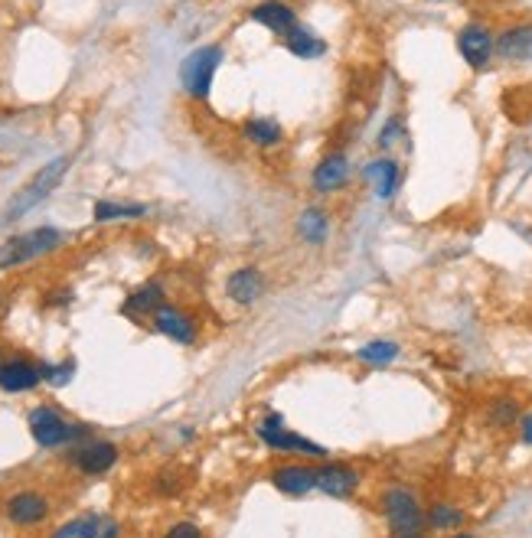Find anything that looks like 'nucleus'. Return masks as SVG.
I'll use <instances>...</instances> for the list:
<instances>
[{
    "label": "nucleus",
    "mask_w": 532,
    "mask_h": 538,
    "mask_svg": "<svg viewBox=\"0 0 532 538\" xmlns=\"http://www.w3.org/2000/svg\"><path fill=\"white\" fill-rule=\"evenodd\" d=\"M379 512H382V519H386L392 538H428L425 506L412 486H405V483L382 486Z\"/></svg>",
    "instance_id": "f257e3e1"
},
{
    "label": "nucleus",
    "mask_w": 532,
    "mask_h": 538,
    "mask_svg": "<svg viewBox=\"0 0 532 538\" xmlns=\"http://www.w3.org/2000/svg\"><path fill=\"white\" fill-rule=\"evenodd\" d=\"M66 245V235L56 229V225H36L20 235H10V239L0 245V271H14L30 265V261H40L46 255L59 252Z\"/></svg>",
    "instance_id": "f03ea898"
},
{
    "label": "nucleus",
    "mask_w": 532,
    "mask_h": 538,
    "mask_svg": "<svg viewBox=\"0 0 532 538\" xmlns=\"http://www.w3.org/2000/svg\"><path fill=\"white\" fill-rule=\"evenodd\" d=\"M255 437L268 450H275V454H284V457L317 460V464L327 460V447H320L317 441H311V437L291 431L288 424H284V415H278V411H268V415L255 424Z\"/></svg>",
    "instance_id": "7ed1b4c3"
},
{
    "label": "nucleus",
    "mask_w": 532,
    "mask_h": 538,
    "mask_svg": "<svg viewBox=\"0 0 532 538\" xmlns=\"http://www.w3.org/2000/svg\"><path fill=\"white\" fill-rule=\"evenodd\" d=\"M69 164H72L69 157H56V160H49L46 167L36 170L33 177H30V183L23 186V190H20L14 199H10L4 212H0V222H4V225H7V222H17V219L27 216V212H33V209L40 206L49 193L56 190L59 183H63Z\"/></svg>",
    "instance_id": "20e7f679"
},
{
    "label": "nucleus",
    "mask_w": 532,
    "mask_h": 538,
    "mask_svg": "<svg viewBox=\"0 0 532 538\" xmlns=\"http://www.w3.org/2000/svg\"><path fill=\"white\" fill-rule=\"evenodd\" d=\"M27 424H30L33 441L40 444V447H46V450H53V447H76L82 441H89V428H85V424L69 421L66 415H59V411L49 408V405L33 408Z\"/></svg>",
    "instance_id": "39448f33"
},
{
    "label": "nucleus",
    "mask_w": 532,
    "mask_h": 538,
    "mask_svg": "<svg viewBox=\"0 0 532 538\" xmlns=\"http://www.w3.org/2000/svg\"><path fill=\"white\" fill-rule=\"evenodd\" d=\"M222 59H226V49H222L219 43H209V46L193 49V53L183 59L180 85H183V92L193 98V102H206V98H209Z\"/></svg>",
    "instance_id": "423d86ee"
},
{
    "label": "nucleus",
    "mask_w": 532,
    "mask_h": 538,
    "mask_svg": "<svg viewBox=\"0 0 532 538\" xmlns=\"http://www.w3.org/2000/svg\"><path fill=\"white\" fill-rule=\"evenodd\" d=\"M454 46L470 72H487L497 59V33L484 20H467L454 36Z\"/></svg>",
    "instance_id": "0eeeda50"
},
{
    "label": "nucleus",
    "mask_w": 532,
    "mask_h": 538,
    "mask_svg": "<svg viewBox=\"0 0 532 538\" xmlns=\"http://www.w3.org/2000/svg\"><path fill=\"white\" fill-rule=\"evenodd\" d=\"M0 512H4V519L10 525H17V529H36V525H43L49 519L53 503H49V496L40 490H17L0 503Z\"/></svg>",
    "instance_id": "6e6552de"
},
{
    "label": "nucleus",
    "mask_w": 532,
    "mask_h": 538,
    "mask_svg": "<svg viewBox=\"0 0 532 538\" xmlns=\"http://www.w3.org/2000/svg\"><path fill=\"white\" fill-rule=\"evenodd\" d=\"M363 473L353 464H343V460H320L317 464V490L330 499H350L360 493Z\"/></svg>",
    "instance_id": "1a4fd4ad"
},
{
    "label": "nucleus",
    "mask_w": 532,
    "mask_h": 538,
    "mask_svg": "<svg viewBox=\"0 0 532 538\" xmlns=\"http://www.w3.org/2000/svg\"><path fill=\"white\" fill-rule=\"evenodd\" d=\"M271 486H275L281 496H291V499L314 493L317 464H307V460H284V464L271 467Z\"/></svg>",
    "instance_id": "9d476101"
},
{
    "label": "nucleus",
    "mask_w": 532,
    "mask_h": 538,
    "mask_svg": "<svg viewBox=\"0 0 532 538\" xmlns=\"http://www.w3.org/2000/svg\"><path fill=\"white\" fill-rule=\"evenodd\" d=\"M118 457H121V450L118 444H111V441H82L72 447V467H76L79 473H85V477H105L108 470H115L118 464Z\"/></svg>",
    "instance_id": "9b49d317"
},
{
    "label": "nucleus",
    "mask_w": 532,
    "mask_h": 538,
    "mask_svg": "<svg viewBox=\"0 0 532 538\" xmlns=\"http://www.w3.org/2000/svg\"><path fill=\"white\" fill-rule=\"evenodd\" d=\"M49 538H121V522L108 512H79L56 525Z\"/></svg>",
    "instance_id": "f8f14e48"
},
{
    "label": "nucleus",
    "mask_w": 532,
    "mask_h": 538,
    "mask_svg": "<svg viewBox=\"0 0 532 538\" xmlns=\"http://www.w3.org/2000/svg\"><path fill=\"white\" fill-rule=\"evenodd\" d=\"M268 291V274L258 265H242L226 274V297L235 307H255Z\"/></svg>",
    "instance_id": "ddd939ff"
},
{
    "label": "nucleus",
    "mask_w": 532,
    "mask_h": 538,
    "mask_svg": "<svg viewBox=\"0 0 532 538\" xmlns=\"http://www.w3.org/2000/svg\"><path fill=\"white\" fill-rule=\"evenodd\" d=\"M151 327L160 336H167V340L180 343V346H193L196 336H200V323H196V317L190 314V310L170 304V300L151 317Z\"/></svg>",
    "instance_id": "4468645a"
},
{
    "label": "nucleus",
    "mask_w": 532,
    "mask_h": 538,
    "mask_svg": "<svg viewBox=\"0 0 532 538\" xmlns=\"http://www.w3.org/2000/svg\"><path fill=\"white\" fill-rule=\"evenodd\" d=\"M249 20L258 23V27H265L271 36H278V40H288V36L301 27L298 10L284 4V0H262V4H255L249 10Z\"/></svg>",
    "instance_id": "2eb2a0df"
},
{
    "label": "nucleus",
    "mask_w": 532,
    "mask_h": 538,
    "mask_svg": "<svg viewBox=\"0 0 532 538\" xmlns=\"http://www.w3.org/2000/svg\"><path fill=\"white\" fill-rule=\"evenodd\" d=\"M350 157L343 150H330L327 157H320V164L311 170V190L317 196H330V193H340L346 183H350Z\"/></svg>",
    "instance_id": "dca6fc26"
},
{
    "label": "nucleus",
    "mask_w": 532,
    "mask_h": 538,
    "mask_svg": "<svg viewBox=\"0 0 532 538\" xmlns=\"http://www.w3.org/2000/svg\"><path fill=\"white\" fill-rule=\"evenodd\" d=\"M40 382H43L40 362H33V359H27V356H7V359H0V392H7V395L33 392Z\"/></svg>",
    "instance_id": "f3484780"
},
{
    "label": "nucleus",
    "mask_w": 532,
    "mask_h": 538,
    "mask_svg": "<svg viewBox=\"0 0 532 538\" xmlns=\"http://www.w3.org/2000/svg\"><path fill=\"white\" fill-rule=\"evenodd\" d=\"M363 180L373 186L379 203H389L402 186V164L395 157H376L363 167Z\"/></svg>",
    "instance_id": "a211bd4d"
},
{
    "label": "nucleus",
    "mask_w": 532,
    "mask_h": 538,
    "mask_svg": "<svg viewBox=\"0 0 532 538\" xmlns=\"http://www.w3.org/2000/svg\"><path fill=\"white\" fill-rule=\"evenodd\" d=\"M164 304H167V287L160 284L157 278H151V281H144L138 291H131L125 297V304H121V314L131 317V320H144V317L151 320Z\"/></svg>",
    "instance_id": "6ab92c4d"
},
{
    "label": "nucleus",
    "mask_w": 532,
    "mask_h": 538,
    "mask_svg": "<svg viewBox=\"0 0 532 538\" xmlns=\"http://www.w3.org/2000/svg\"><path fill=\"white\" fill-rule=\"evenodd\" d=\"M330 229H333V219L324 206H304L294 219V232L298 239L311 248H324L330 242Z\"/></svg>",
    "instance_id": "aec40b11"
},
{
    "label": "nucleus",
    "mask_w": 532,
    "mask_h": 538,
    "mask_svg": "<svg viewBox=\"0 0 532 538\" xmlns=\"http://www.w3.org/2000/svg\"><path fill=\"white\" fill-rule=\"evenodd\" d=\"M497 56L513 66L532 62V23H513L497 33Z\"/></svg>",
    "instance_id": "412c9836"
},
{
    "label": "nucleus",
    "mask_w": 532,
    "mask_h": 538,
    "mask_svg": "<svg viewBox=\"0 0 532 538\" xmlns=\"http://www.w3.org/2000/svg\"><path fill=\"white\" fill-rule=\"evenodd\" d=\"M428 532H461L467 525V512L451 503V499H438V503L425 506Z\"/></svg>",
    "instance_id": "4be33fe9"
},
{
    "label": "nucleus",
    "mask_w": 532,
    "mask_h": 538,
    "mask_svg": "<svg viewBox=\"0 0 532 538\" xmlns=\"http://www.w3.org/2000/svg\"><path fill=\"white\" fill-rule=\"evenodd\" d=\"M281 46L288 49L294 59H304V62H314V59L327 56V40L324 36H317L314 30H307L304 23L288 36V40H281Z\"/></svg>",
    "instance_id": "5701e85b"
},
{
    "label": "nucleus",
    "mask_w": 532,
    "mask_h": 538,
    "mask_svg": "<svg viewBox=\"0 0 532 538\" xmlns=\"http://www.w3.org/2000/svg\"><path fill=\"white\" fill-rule=\"evenodd\" d=\"M242 134H245V141L255 144V147H262V150L281 147V141H284L281 121L268 118V115H255V118H249V121L242 124Z\"/></svg>",
    "instance_id": "b1692460"
},
{
    "label": "nucleus",
    "mask_w": 532,
    "mask_h": 538,
    "mask_svg": "<svg viewBox=\"0 0 532 538\" xmlns=\"http://www.w3.org/2000/svg\"><path fill=\"white\" fill-rule=\"evenodd\" d=\"M402 356V343L399 340H386V336H379V340H369L356 349V359L363 362V366H373V369H382V366H392L395 359Z\"/></svg>",
    "instance_id": "393cba45"
},
{
    "label": "nucleus",
    "mask_w": 532,
    "mask_h": 538,
    "mask_svg": "<svg viewBox=\"0 0 532 538\" xmlns=\"http://www.w3.org/2000/svg\"><path fill=\"white\" fill-rule=\"evenodd\" d=\"M147 206L144 203H118V199H98L92 206L95 222H128V219H144Z\"/></svg>",
    "instance_id": "a878e982"
},
{
    "label": "nucleus",
    "mask_w": 532,
    "mask_h": 538,
    "mask_svg": "<svg viewBox=\"0 0 532 538\" xmlns=\"http://www.w3.org/2000/svg\"><path fill=\"white\" fill-rule=\"evenodd\" d=\"M519 418H523V408L513 395H500L487 405V424L493 431H510L519 424Z\"/></svg>",
    "instance_id": "bb28decb"
},
{
    "label": "nucleus",
    "mask_w": 532,
    "mask_h": 538,
    "mask_svg": "<svg viewBox=\"0 0 532 538\" xmlns=\"http://www.w3.org/2000/svg\"><path fill=\"white\" fill-rule=\"evenodd\" d=\"M402 137H405V118H402V115H392V118L379 128L376 144H379V150H392L395 144L402 141Z\"/></svg>",
    "instance_id": "cd10ccee"
},
{
    "label": "nucleus",
    "mask_w": 532,
    "mask_h": 538,
    "mask_svg": "<svg viewBox=\"0 0 532 538\" xmlns=\"http://www.w3.org/2000/svg\"><path fill=\"white\" fill-rule=\"evenodd\" d=\"M154 490L160 496H177L183 490V477H180V470H160L157 473V480H154Z\"/></svg>",
    "instance_id": "c85d7f7f"
},
{
    "label": "nucleus",
    "mask_w": 532,
    "mask_h": 538,
    "mask_svg": "<svg viewBox=\"0 0 532 538\" xmlns=\"http://www.w3.org/2000/svg\"><path fill=\"white\" fill-rule=\"evenodd\" d=\"M40 369H43V382L49 385H66L72 379V362H59V366H53V362H40Z\"/></svg>",
    "instance_id": "c756f323"
},
{
    "label": "nucleus",
    "mask_w": 532,
    "mask_h": 538,
    "mask_svg": "<svg viewBox=\"0 0 532 538\" xmlns=\"http://www.w3.org/2000/svg\"><path fill=\"white\" fill-rule=\"evenodd\" d=\"M164 538H206V532L196 522H173Z\"/></svg>",
    "instance_id": "7c9ffc66"
},
{
    "label": "nucleus",
    "mask_w": 532,
    "mask_h": 538,
    "mask_svg": "<svg viewBox=\"0 0 532 538\" xmlns=\"http://www.w3.org/2000/svg\"><path fill=\"white\" fill-rule=\"evenodd\" d=\"M516 428H519V441H523V444L532 450V408H529V411H523V418H519Z\"/></svg>",
    "instance_id": "2f4dec72"
},
{
    "label": "nucleus",
    "mask_w": 532,
    "mask_h": 538,
    "mask_svg": "<svg viewBox=\"0 0 532 538\" xmlns=\"http://www.w3.org/2000/svg\"><path fill=\"white\" fill-rule=\"evenodd\" d=\"M7 307H10V297H7V291H0V317L7 314Z\"/></svg>",
    "instance_id": "473e14b6"
},
{
    "label": "nucleus",
    "mask_w": 532,
    "mask_h": 538,
    "mask_svg": "<svg viewBox=\"0 0 532 538\" xmlns=\"http://www.w3.org/2000/svg\"><path fill=\"white\" fill-rule=\"evenodd\" d=\"M444 538H477L474 532H451V535H444Z\"/></svg>",
    "instance_id": "72a5a7b5"
},
{
    "label": "nucleus",
    "mask_w": 532,
    "mask_h": 538,
    "mask_svg": "<svg viewBox=\"0 0 532 538\" xmlns=\"http://www.w3.org/2000/svg\"><path fill=\"white\" fill-rule=\"evenodd\" d=\"M428 4H451V0H428Z\"/></svg>",
    "instance_id": "f704fd0d"
},
{
    "label": "nucleus",
    "mask_w": 532,
    "mask_h": 538,
    "mask_svg": "<svg viewBox=\"0 0 532 538\" xmlns=\"http://www.w3.org/2000/svg\"><path fill=\"white\" fill-rule=\"evenodd\" d=\"M389 538H392V535H389Z\"/></svg>",
    "instance_id": "c9c22d12"
}]
</instances>
